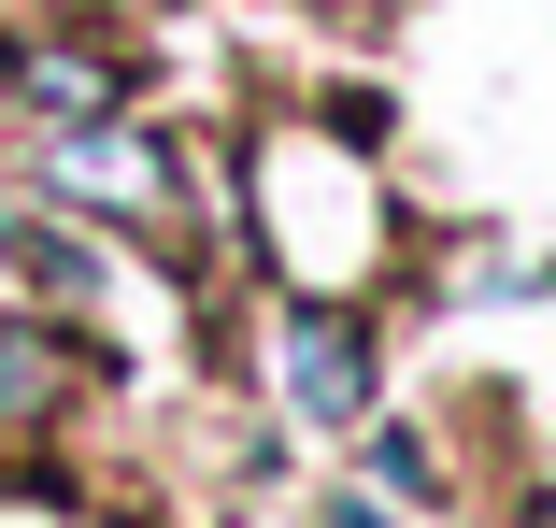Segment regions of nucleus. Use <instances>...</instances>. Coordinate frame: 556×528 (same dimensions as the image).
Masks as SVG:
<instances>
[{"mask_svg":"<svg viewBox=\"0 0 556 528\" xmlns=\"http://www.w3.org/2000/svg\"><path fill=\"white\" fill-rule=\"evenodd\" d=\"M271 372H286V400L314 414V429H343V414L371 400V343L343 329V314H286V343H271Z\"/></svg>","mask_w":556,"mask_h":528,"instance_id":"2","label":"nucleus"},{"mask_svg":"<svg viewBox=\"0 0 556 528\" xmlns=\"http://www.w3.org/2000/svg\"><path fill=\"white\" fill-rule=\"evenodd\" d=\"M328 528H386V514H371V500H343V514H328Z\"/></svg>","mask_w":556,"mask_h":528,"instance_id":"4","label":"nucleus"},{"mask_svg":"<svg viewBox=\"0 0 556 528\" xmlns=\"http://www.w3.org/2000/svg\"><path fill=\"white\" fill-rule=\"evenodd\" d=\"M58 400V357H43V329H0V414H43Z\"/></svg>","mask_w":556,"mask_h":528,"instance_id":"3","label":"nucleus"},{"mask_svg":"<svg viewBox=\"0 0 556 528\" xmlns=\"http://www.w3.org/2000/svg\"><path fill=\"white\" fill-rule=\"evenodd\" d=\"M43 172H58L72 200H115V215H157V200H172L157 143H143V129H100V115H72V129L43 143Z\"/></svg>","mask_w":556,"mask_h":528,"instance_id":"1","label":"nucleus"},{"mask_svg":"<svg viewBox=\"0 0 556 528\" xmlns=\"http://www.w3.org/2000/svg\"><path fill=\"white\" fill-rule=\"evenodd\" d=\"M0 86H15V58H0Z\"/></svg>","mask_w":556,"mask_h":528,"instance_id":"5","label":"nucleus"}]
</instances>
